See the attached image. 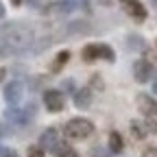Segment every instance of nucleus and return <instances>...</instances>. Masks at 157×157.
<instances>
[{"label": "nucleus", "instance_id": "32", "mask_svg": "<svg viewBox=\"0 0 157 157\" xmlns=\"http://www.w3.org/2000/svg\"><path fill=\"white\" fill-rule=\"evenodd\" d=\"M155 46H157V39H155Z\"/></svg>", "mask_w": 157, "mask_h": 157}, {"label": "nucleus", "instance_id": "16", "mask_svg": "<svg viewBox=\"0 0 157 157\" xmlns=\"http://www.w3.org/2000/svg\"><path fill=\"white\" fill-rule=\"evenodd\" d=\"M127 48H129V50H140V52H144V50H146L144 37H140V35H127Z\"/></svg>", "mask_w": 157, "mask_h": 157}, {"label": "nucleus", "instance_id": "7", "mask_svg": "<svg viewBox=\"0 0 157 157\" xmlns=\"http://www.w3.org/2000/svg\"><path fill=\"white\" fill-rule=\"evenodd\" d=\"M5 120L11 124H26L29 122V111L26 109H17L15 105H9L5 109Z\"/></svg>", "mask_w": 157, "mask_h": 157}, {"label": "nucleus", "instance_id": "12", "mask_svg": "<svg viewBox=\"0 0 157 157\" xmlns=\"http://www.w3.org/2000/svg\"><path fill=\"white\" fill-rule=\"evenodd\" d=\"M68 61H70V50H59L57 57L52 59V63H50V72H52V74H59Z\"/></svg>", "mask_w": 157, "mask_h": 157}, {"label": "nucleus", "instance_id": "5", "mask_svg": "<svg viewBox=\"0 0 157 157\" xmlns=\"http://www.w3.org/2000/svg\"><path fill=\"white\" fill-rule=\"evenodd\" d=\"M22 94H24V85L20 83V81L7 83L5 90H2V98H5L7 105H17L20 101H22Z\"/></svg>", "mask_w": 157, "mask_h": 157}, {"label": "nucleus", "instance_id": "31", "mask_svg": "<svg viewBox=\"0 0 157 157\" xmlns=\"http://www.w3.org/2000/svg\"><path fill=\"white\" fill-rule=\"evenodd\" d=\"M29 5H33V7H37V5H39V0H29Z\"/></svg>", "mask_w": 157, "mask_h": 157}, {"label": "nucleus", "instance_id": "23", "mask_svg": "<svg viewBox=\"0 0 157 157\" xmlns=\"http://www.w3.org/2000/svg\"><path fill=\"white\" fill-rule=\"evenodd\" d=\"M0 157H20L13 148H9V146H2L0 144Z\"/></svg>", "mask_w": 157, "mask_h": 157}, {"label": "nucleus", "instance_id": "22", "mask_svg": "<svg viewBox=\"0 0 157 157\" xmlns=\"http://www.w3.org/2000/svg\"><path fill=\"white\" fill-rule=\"evenodd\" d=\"M61 90L66 92V94H74L76 90H74V81L72 78H66V81H61Z\"/></svg>", "mask_w": 157, "mask_h": 157}, {"label": "nucleus", "instance_id": "28", "mask_svg": "<svg viewBox=\"0 0 157 157\" xmlns=\"http://www.w3.org/2000/svg\"><path fill=\"white\" fill-rule=\"evenodd\" d=\"M22 2H24V0H11V5H13V7H20Z\"/></svg>", "mask_w": 157, "mask_h": 157}, {"label": "nucleus", "instance_id": "29", "mask_svg": "<svg viewBox=\"0 0 157 157\" xmlns=\"http://www.w3.org/2000/svg\"><path fill=\"white\" fill-rule=\"evenodd\" d=\"M5 74H7V70H5L2 66H0V81H2V78H5Z\"/></svg>", "mask_w": 157, "mask_h": 157}, {"label": "nucleus", "instance_id": "8", "mask_svg": "<svg viewBox=\"0 0 157 157\" xmlns=\"http://www.w3.org/2000/svg\"><path fill=\"white\" fill-rule=\"evenodd\" d=\"M92 98H94L92 87L76 90V92H74V107H76V109H87V107L92 105Z\"/></svg>", "mask_w": 157, "mask_h": 157}, {"label": "nucleus", "instance_id": "14", "mask_svg": "<svg viewBox=\"0 0 157 157\" xmlns=\"http://www.w3.org/2000/svg\"><path fill=\"white\" fill-rule=\"evenodd\" d=\"M109 151L116 153V155L124 151V140H122V135L118 133V131H111L109 133Z\"/></svg>", "mask_w": 157, "mask_h": 157}, {"label": "nucleus", "instance_id": "15", "mask_svg": "<svg viewBox=\"0 0 157 157\" xmlns=\"http://www.w3.org/2000/svg\"><path fill=\"white\" fill-rule=\"evenodd\" d=\"M81 57H83L85 63H94L96 59H101V55H98V44H87V46H83Z\"/></svg>", "mask_w": 157, "mask_h": 157}, {"label": "nucleus", "instance_id": "1", "mask_svg": "<svg viewBox=\"0 0 157 157\" xmlns=\"http://www.w3.org/2000/svg\"><path fill=\"white\" fill-rule=\"evenodd\" d=\"M94 133V122L90 118H70L63 127V135L68 140H87V137Z\"/></svg>", "mask_w": 157, "mask_h": 157}, {"label": "nucleus", "instance_id": "10", "mask_svg": "<svg viewBox=\"0 0 157 157\" xmlns=\"http://www.w3.org/2000/svg\"><path fill=\"white\" fill-rule=\"evenodd\" d=\"M129 131H131V137H133V140H144V137L151 133V127H148V122H144V120H131Z\"/></svg>", "mask_w": 157, "mask_h": 157}, {"label": "nucleus", "instance_id": "4", "mask_svg": "<svg viewBox=\"0 0 157 157\" xmlns=\"http://www.w3.org/2000/svg\"><path fill=\"white\" fill-rule=\"evenodd\" d=\"M118 2H120V7L124 9L129 17H133V22H144L148 17V11L140 0H118Z\"/></svg>", "mask_w": 157, "mask_h": 157}, {"label": "nucleus", "instance_id": "19", "mask_svg": "<svg viewBox=\"0 0 157 157\" xmlns=\"http://www.w3.org/2000/svg\"><path fill=\"white\" fill-rule=\"evenodd\" d=\"M90 87L92 90H105V83H103V78H101V74H92L90 76Z\"/></svg>", "mask_w": 157, "mask_h": 157}, {"label": "nucleus", "instance_id": "25", "mask_svg": "<svg viewBox=\"0 0 157 157\" xmlns=\"http://www.w3.org/2000/svg\"><path fill=\"white\" fill-rule=\"evenodd\" d=\"M42 81H44V76H35V81L29 85V90H39V85H42Z\"/></svg>", "mask_w": 157, "mask_h": 157}, {"label": "nucleus", "instance_id": "2", "mask_svg": "<svg viewBox=\"0 0 157 157\" xmlns=\"http://www.w3.org/2000/svg\"><path fill=\"white\" fill-rule=\"evenodd\" d=\"M155 76H157V72H155L153 61H148V59H135L133 61V78L137 83H148Z\"/></svg>", "mask_w": 157, "mask_h": 157}, {"label": "nucleus", "instance_id": "17", "mask_svg": "<svg viewBox=\"0 0 157 157\" xmlns=\"http://www.w3.org/2000/svg\"><path fill=\"white\" fill-rule=\"evenodd\" d=\"M98 55H101V59H105L107 63H113L116 61V52L109 44H98Z\"/></svg>", "mask_w": 157, "mask_h": 157}, {"label": "nucleus", "instance_id": "24", "mask_svg": "<svg viewBox=\"0 0 157 157\" xmlns=\"http://www.w3.org/2000/svg\"><path fill=\"white\" fill-rule=\"evenodd\" d=\"M142 157H157V146H146L142 151Z\"/></svg>", "mask_w": 157, "mask_h": 157}, {"label": "nucleus", "instance_id": "13", "mask_svg": "<svg viewBox=\"0 0 157 157\" xmlns=\"http://www.w3.org/2000/svg\"><path fill=\"white\" fill-rule=\"evenodd\" d=\"M50 153H52L55 157H78V155H76V151H74L68 142H61V140H59V142L50 148Z\"/></svg>", "mask_w": 157, "mask_h": 157}, {"label": "nucleus", "instance_id": "11", "mask_svg": "<svg viewBox=\"0 0 157 157\" xmlns=\"http://www.w3.org/2000/svg\"><path fill=\"white\" fill-rule=\"evenodd\" d=\"M76 7H81V5L74 2V0H57V2H52L46 11H55V13H72V11H76Z\"/></svg>", "mask_w": 157, "mask_h": 157}, {"label": "nucleus", "instance_id": "21", "mask_svg": "<svg viewBox=\"0 0 157 157\" xmlns=\"http://www.w3.org/2000/svg\"><path fill=\"white\" fill-rule=\"evenodd\" d=\"M26 157H46V155H44V148L37 144V146H29V153H26Z\"/></svg>", "mask_w": 157, "mask_h": 157}, {"label": "nucleus", "instance_id": "20", "mask_svg": "<svg viewBox=\"0 0 157 157\" xmlns=\"http://www.w3.org/2000/svg\"><path fill=\"white\" fill-rule=\"evenodd\" d=\"M113 153L111 151H105V148H101V146H94L92 151H90V157H111Z\"/></svg>", "mask_w": 157, "mask_h": 157}, {"label": "nucleus", "instance_id": "3", "mask_svg": "<svg viewBox=\"0 0 157 157\" xmlns=\"http://www.w3.org/2000/svg\"><path fill=\"white\" fill-rule=\"evenodd\" d=\"M42 101L46 105V111L50 113H59L66 107V94H61L59 90H44L42 92Z\"/></svg>", "mask_w": 157, "mask_h": 157}, {"label": "nucleus", "instance_id": "27", "mask_svg": "<svg viewBox=\"0 0 157 157\" xmlns=\"http://www.w3.org/2000/svg\"><path fill=\"white\" fill-rule=\"evenodd\" d=\"M153 94H155V96H157V76H155V78H153Z\"/></svg>", "mask_w": 157, "mask_h": 157}, {"label": "nucleus", "instance_id": "9", "mask_svg": "<svg viewBox=\"0 0 157 157\" xmlns=\"http://www.w3.org/2000/svg\"><path fill=\"white\" fill-rule=\"evenodd\" d=\"M57 142H59V131L55 127H48L42 135H39V146H42L44 151H50Z\"/></svg>", "mask_w": 157, "mask_h": 157}, {"label": "nucleus", "instance_id": "6", "mask_svg": "<svg viewBox=\"0 0 157 157\" xmlns=\"http://www.w3.org/2000/svg\"><path fill=\"white\" fill-rule=\"evenodd\" d=\"M135 103H137V109H140L146 118H157V101H155L151 94L140 92L137 98H135Z\"/></svg>", "mask_w": 157, "mask_h": 157}, {"label": "nucleus", "instance_id": "18", "mask_svg": "<svg viewBox=\"0 0 157 157\" xmlns=\"http://www.w3.org/2000/svg\"><path fill=\"white\" fill-rule=\"evenodd\" d=\"M68 33H76V35L83 33L85 35V33H92V29L87 26V22H70L68 24Z\"/></svg>", "mask_w": 157, "mask_h": 157}, {"label": "nucleus", "instance_id": "26", "mask_svg": "<svg viewBox=\"0 0 157 157\" xmlns=\"http://www.w3.org/2000/svg\"><path fill=\"white\" fill-rule=\"evenodd\" d=\"M7 135H11V129H9V127H5L2 122H0V137H7Z\"/></svg>", "mask_w": 157, "mask_h": 157}, {"label": "nucleus", "instance_id": "30", "mask_svg": "<svg viewBox=\"0 0 157 157\" xmlns=\"http://www.w3.org/2000/svg\"><path fill=\"white\" fill-rule=\"evenodd\" d=\"M2 17H5V5L0 2V20H2Z\"/></svg>", "mask_w": 157, "mask_h": 157}]
</instances>
